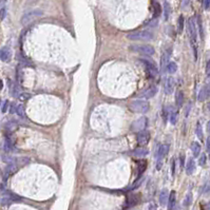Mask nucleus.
<instances>
[{
  "instance_id": "nucleus-40",
  "label": "nucleus",
  "mask_w": 210,
  "mask_h": 210,
  "mask_svg": "<svg viewBox=\"0 0 210 210\" xmlns=\"http://www.w3.org/2000/svg\"><path fill=\"white\" fill-rule=\"evenodd\" d=\"M5 128H6V130H8V131L12 132L17 128V125H16V124H14V123H8V125H6Z\"/></svg>"
},
{
  "instance_id": "nucleus-42",
  "label": "nucleus",
  "mask_w": 210,
  "mask_h": 210,
  "mask_svg": "<svg viewBox=\"0 0 210 210\" xmlns=\"http://www.w3.org/2000/svg\"><path fill=\"white\" fill-rule=\"evenodd\" d=\"M203 5H204V8L206 11L210 10V0H204L203 1Z\"/></svg>"
},
{
  "instance_id": "nucleus-49",
  "label": "nucleus",
  "mask_w": 210,
  "mask_h": 210,
  "mask_svg": "<svg viewBox=\"0 0 210 210\" xmlns=\"http://www.w3.org/2000/svg\"><path fill=\"white\" fill-rule=\"evenodd\" d=\"M148 210H156V206H155V204H150V205H149V208H148Z\"/></svg>"
},
{
  "instance_id": "nucleus-50",
  "label": "nucleus",
  "mask_w": 210,
  "mask_h": 210,
  "mask_svg": "<svg viewBox=\"0 0 210 210\" xmlns=\"http://www.w3.org/2000/svg\"><path fill=\"white\" fill-rule=\"evenodd\" d=\"M189 4V0H184L183 1V8H186V5Z\"/></svg>"
},
{
  "instance_id": "nucleus-43",
  "label": "nucleus",
  "mask_w": 210,
  "mask_h": 210,
  "mask_svg": "<svg viewBox=\"0 0 210 210\" xmlns=\"http://www.w3.org/2000/svg\"><path fill=\"white\" fill-rule=\"evenodd\" d=\"M16 109H17V106L14 104V102H12L10 106V113H16Z\"/></svg>"
},
{
  "instance_id": "nucleus-18",
  "label": "nucleus",
  "mask_w": 210,
  "mask_h": 210,
  "mask_svg": "<svg viewBox=\"0 0 210 210\" xmlns=\"http://www.w3.org/2000/svg\"><path fill=\"white\" fill-rule=\"evenodd\" d=\"M138 202H140V195H137V194H132V195H129L127 199V208L134 207L135 205H137Z\"/></svg>"
},
{
  "instance_id": "nucleus-41",
  "label": "nucleus",
  "mask_w": 210,
  "mask_h": 210,
  "mask_svg": "<svg viewBox=\"0 0 210 210\" xmlns=\"http://www.w3.org/2000/svg\"><path fill=\"white\" fill-rule=\"evenodd\" d=\"M8 106H10V102H8V100H4L3 105H2V107H1V112L2 113H5L6 111H8Z\"/></svg>"
},
{
  "instance_id": "nucleus-2",
  "label": "nucleus",
  "mask_w": 210,
  "mask_h": 210,
  "mask_svg": "<svg viewBox=\"0 0 210 210\" xmlns=\"http://www.w3.org/2000/svg\"><path fill=\"white\" fill-rule=\"evenodd\" d=\"M154 37L153 33L148 30H141V31L131 32L127 35V38L134 41H150Z\"/></svg>"
},
{
  "instance_id": "nucleus-36",
  "label": "nucleus",
  "mask_w": 210,
  "mask_h": 210,
  "mask_svg": "<svg viewBox=\"0 0 210 210\" xmlns=\"http://www.w3.org/2000/svg\"><path fill=\"white\" fill-rule=\"evenodd\" d=\"M169 113H170V111H169V109L167 108V107H164V108H163V112H162V116H163V119H164V121H167V118H168Z\"/></svg>"
},
{
  "instance_id": "nucleus-21",
  "label": "nucleus",
  "mask_w": 210,
  "mask_h": 210,
  "mask_svg": "<svg viewBox=\"0 0 210 210\" xmlns=\"http://www.w3.org/2000/svg\"><path fill=\"white\" fill-rule=\"evenodd\" d=\"M168 199H169V191L167 189H163L160 193V198H158L160 204L162 206H165L168 203Z\"/></svg>"
},
{
  "instance_id": "nucleus-29",
  "label": "nucleus",
  "mask_w": 210,
  "mask_h": 210,
  "mask_svg": "<svg viewBox=\"0 0 210 210\" xmlns=\"http://www.w3.org/2000/svg\"><path fill=\"white\" fill-rule=\"evenodd\" d=\"M166 71L170 75H172V74H174V73H176V71H177L176 63H175L174 61H170V63H168V66H167V70Z\"/></svg>"
},
{
  "instance_id": "nucleus-48",
  "label": "nucleus",
  "mask_w": 210,
  "mask_h": 210,
  "mask_svg": "<svg viewBox=\"0 0 210 210\" xmlns=\"http://www.w3.org/2000/svg\"><path fill=\"white\" fill-rule=\"evenodd\" d=\"M206 146H207V150L210 151V136L207 138V141H206Z\"/></svg>"
},
{
  "instance_id": "nucleus-52",
  "label": "nucleus",
  "mask_w": 210,
  "mask_h": 210,
  "mask_svg": "<svg viewBox=\"0 0 210 210\" xmlns=\"http://www.w3.org/2000/svg\"><path fill=\"white\" fill-rule=\"evenodd\" d=\"M206 210H210V202L206 205Z\"/></svg>"
},
{
  "instance_id": "nucleus-51",
  "label": "nucleus",
  "mask_w": 210,
  "mask_h": 210,
  "mask_svg": "<svg viewBox=\"0 0 210 210\" xmlns=\"http://www.w3.org/2000/svg\"><path fill=\"white\" fill-rule=\"evenodd\" d=\"M207 130H208V132L210 133V121H208V124H207Z\"/></svg>"
},
{
  "instance_id": "nucleus-47",
  "label": "nucleus",
  "mask_w": 210,
  "mask_h": 210,
  "mask_svg": "<svg viewBox=\"0 0 210 210\" xmlns=\"http://www.w3.org/2000/svg\"><path fill=\"white\" fill-rule=\"evenodd\" d=\"M206 72L207 74H210V59L207 61V66H206Z\"/></svg>"
},
{
  "instance_id": "nucleus-26",
  "label": "nucleus",
  "mask_w": 210,
  "mask_h": 210,
  "mask_svg": "<svg viewBox=\"0 0 210 210\" xmlns=\"http://www.w3.org/2000/svg\"><path fill=\"white\" fill-rule=\"evenodd\" d=\"M175 104L177 107H182L184 104V93L181 90L176 91V93H175Z\"/></svg>"
},
{
  "instance_id": "nucleus-1",
  "label": "nucleus",
  "mask_w": 210,
  "mask_h": 210,
  "mask_svg": "<svg viewBox=\"0 0 210 210\" xmlns=\"http://www.w3.org/2000/svg\"><path fill=\"white\" fill-rule=\"evenodd\" d=\"M187 32L191 42L192 50H193L194 60H198V27L194 18H189L187 22Z\"/></svg>"
},
{
  "instance_id": "nucleus-56",
  "label": "nucleus",
  "mask_w": 210,
  "mask_h": 210,
  "mask_svg": "<svg viewBox=\"0 0 210 210\" xmlns=\"http://www.w3.org/2000/svg\"><path fill=\"white\" fill-rule=\"evenodd\" d=\"M209 157H210V151H209Z\"/></svg>"
},
{
  "instance_id": "nucleus-20",
  "label": "nucleus",
  "mask_w": 210,
  "mask_h": 210,
  "mask_svg": "<svg viewBox=\"0 0 210 210\" xmlns=\"http://www.w3.org/2000/svg\"><path fill=\"white\" fill-rule=\"evenodd\" d=\"M146 169H147V162L145 160H137V179L141 177V175L146 171Z\"/></svg>"
},
{
  "instance_id": "nucleus-19",
  "label": "nucleus",
  "mask_w": 210,
  "mask_h": 210,
  "mask_svg": "<svg viewBox=\"0 0 210 210\" xmlns=\"http://www.w3.org/2000/svg\"><path fill=\"white\" fill-rule=\"evenodd\" d=\"M171 12H172V8H171V5L167 0L164 1V5H163V14H164V18L165 20H168L169 17L171 15Z\"/></svg>"
},
{
  "instance_id": "nucleus-13",
  "label": "nucleus",
  "mask_w": 210,
  "mask_h": 210,
  "mask_svg": "<svg viewBox=\"0 0 210 210\" xmlns=\"http://www.w3.org/2000/svg\"><path fill=\"white\" fill-rule=\"evenodd\" d=\"M16 170H17V165L15 163H10L3 170V173H2L4 181H6V179H8V176H11L13 173L16 172Z\"/></svg>"
},
{
  "instance_id": "nucleus-27",
  "label": "nucleus",
  "mask_w": 210,
  "mask_h": 210,
  "mask_svg": "<svg viewBox=\"0 0 210 210\" xmlns=\"http://www.w3.org/2000/svg\"><path fill=\"white\" fill-rule=\"evenodd\" d=\"M191 151H192V154H193V156H199L201 154V145L200 143H198V141H193V143L191 144Z\"/></svg>"
},
{
  "instance_id": "nucleus-7",
  "label": "nucleus",
  "mask_w": 210,
  "mask_h": 210,
  "mask_svg": "<svg viewBox=\"0 0 210 210\" xmlns=\"http://www.w3.org/2000/svg\"><path fill=\"white\" fill-rule=\"evenodd\" d=\"M148 127V118L146 116H141L140 118L135 119L131 125V130L133 132H141L146 130Z\"/></svg>"
},
{
  "instance_id": "nucleus-15",
  "label": "nucleus",
  "mask_w": 210,
  "mask_h": 210,
  "mask_svg": "<svg viewBox=\"0 0 210 210\" xmlns=\"http://www.w3.org/2000/svg\"><path fill=\"white\" fill-rule=\"evenodd\" d=\"M130 154L133 156H136V157H143V156H146L149 154V150L146 149L144 147H140V148H136V149L132 150L130 152Z\"/></svg>"
},
{
  "instance_id": "nucleus-39",
  "label": "nucleus",
  "mask_w": 210,
  "mask_h": 210,
  "mask_svg": "<svg viewBox=\"0 0 210 210\" xmlns=\"http://www.w3.org/2000/svg\"><path fill=\"white\" fill-rule=\"evenodd\" d=\"M30 97H31V95H30V94H27V93H22V94H20V95L18 96V98L21 100V102H25V100H27Z\"/></svg>"
},
{
  "instance_id": "nucleus-57",
  "label": "nucleus",
  "mask_w": 210,
  "mask_h": 210,
  "mask_svg": "<svg viewBox=\"0 0 210 210\" xmlns=\"http://www.w3.org/2000/svg\"><path fill=\"white\" fill-rule=\"evenodd\" d=\"M154 1H157V0H154Z\"/></svg>"
},
{
  "instance_id": "nucleus-38",
  "label": "nucleus",
  "mask_w": 210,
  "mask_h": 210,
  "mask_svg": "<svg viewBox=\"0 0 210 210\" xmlns=\"http://www.w3.org/2000/svg\"><path fill=\"white\" fill-rule=\"evenodd\" d=\"M170 169H171V174H172V176H174V174H175V158L174 157L171 158Z\"/></svg>"
},
{
  "instance_id": "nucleus-10",
  "label": "nucleus",
  "mask_w": 210,
  "mask_h": 210,
  "mask_svg": "<svg viewBox=\"0 0 210 210\" xmlns=\"http://www.w3.org/2000/svg\"><path fill=\"white\" fill-rule=\"evenodd\" d=\"M156 93H157V87L156 86H150V87L144 89L143 91H141L137 96L144 97L146 99H149V98L154 97L156 95Z\"/></svg>"
},
{
  "instance_id": "nucleus-34",
  "label": "nucleus",
  "mask_w": 210,
  "mask_h": 210,
  "mask_svg": "<svg viewBox=\"0 0 210 210\" xmlns=\"http://www.w3.org/2000/svg\"><path fill=\"white\" fill-rule=\"evenodd\" d=\"M191 203H192V193L189 192V193H187V195H186L183 205H184V207H189L190 205H191Z\"/></svg>"
},
{
  "instance_id": "nucleus-3",
  "label": "nucleus",
  "mask_w": 210,
  "mask_h": 210,
  "mask_svg": "<svg viewBox=\"0 0 210 210\" xmlns=\"http://www.w3.org/2000/svg\"><path fill=\"white\" fill-rule=\"evenodd\" d=\"M129 109L133 113H147L150 109V105L147 100L135 99L129 104Z\"/></svg>"
},
{
  "instance_id": "nucleus-44",
  "label": "nucleus",
  "mask_w": 210,
  "mask_h": 210,
  "mask_svg": "<svg viewBox=\"0 0 210 210\" xmlns=\"http://www.w3.org/2000/svg\"><path fill=\"white\" fill-rule=\"evenodd\" d=\"M5 13H6V11H5V8H4L0 11V20H3L4 16H5Z\"/></svg>"
},
{
  "instance_id": "nucleus-14",
  "label": "nucleus",
  "mask_w": 210,
  "mask_h": 210,
  "mask_svg": "<svg viewBox=\"0 0 210 210\" xmlns=\"http://www.w3.org/2000/svg\"><path fill=\"white\" fill-rule=\"evenodd\" d=\"M209 97H210V85H206L201 89L198 96V99L199 102H204L205 99H207Z\"/></svg>"
},
{
  "instance_id": "nucleus-33",
  "label": "nucleus",
  "mask_w": 210,
  "mask_h": 210,
  "mask_svg": "<svg viewBox=\"0 0 210 210\" xmlns=\"http://www.w3.org/2000/svg\"><path fill=\"white\" fill-rule=\"evenodd\" d=\"M195 133H196V136H198L200 140H203L204 138V133H203V129H202V125L200 123L196 124V127H195Z\"/></svg>"
},
{
  "instance_id": "nucleus-5",
  "label": "nucleus",
  "mask_w": 210,
  "mask_h": 210,
  "mask_svg": "<svg viewBox=\"0 0 210 210\" xmlns=\"http://www.w3.org/2000/svg\"><path fill=\"white\" fill-rule=\"evenodd\" d=\"M129 50L133 53H138L147 56H151L155 53L154 48L150 44H132L129 47Z\"/></svg>"
},
{
  "instance_id": "nucleus-37",
  "label": "nucleus",
  "mask_w": 210,
  "mask_h": 210,
  "mask_svg": "<svg viewBox=\"0 0 210 210\" xmlns=\"http://www.w3.org/2000/svg\"><path fill=\"white\" fill-rule=\"evenodd\" d=\"M206 160H207V156L205 153L201 154L200 158H199V164H200V166H205V164H206Z\"/></svg>"
},
{
  "instance_id": "nucleus-12",
  "label": "nucleus",
  "mask_w": 210,
  "mask_h": 210,
  "mask_svg": "<svg viewBox=\"0 0 210 210\" xmlns=\"http://www.w3.org/2000/svg\"><path fill=\"white\" fill-rule=\"evenodd\" d=\"M136 141H137L138 145L146 146L150 141V133L147 131V130H144V131L138 132L137 136H136Z\"/></svg>"
},
{
  "instance_id": "nucleus-35",
  "label": "nucleus",
  "mask_w": 210,
  "mask_h": 210,
  "mask_svg": "<svg viewBox=\"0 0 210 210\" xmlns=\"http://www.w3.org/2000/svg\"><path fill=\"white\" fill-rule=\"evenodd\" d=\"M143 181H144L143 177H140V179H136V181L134 182V184L131 186V188H130V190H134V189H136V188H138V187H140V186H141V184L143 183Z\"/></svg>"
},
{
  "instance_id": "nucleus-31",
  "label": "nucleus",
  "mask_w": 210,
  "mask_h": 210,
  "mask_svg": "<svg viewBox=\"0 0 210 210\" xmlns=\"http://www.w3.org/2000/svg\"><path fill=\"white\" fill-rule=\"evenodd\" d=\"M29 162H30V160L27 157H18V158H15V160H13V163H15L16 165H21V166L29 164Z\"/></svg>"
},
{
  "instance_id": "nucleus-24",
  "label": "nucleus",
  "mask_w": 210,
  "mask_h": 210,
  "mask_svg": "<svg viewBox=\"0 0 210 210\" xmlns=\"http://www.w3.org/2000/svg\"><path fill=\"white\" fill-rule=\"evenodd\" d=\"M196 27H198V31L200 34V37L202 40H204V27H203V21L200 15L196 16Z\"/></svg>"
},
{
  "instance_id": "nucleus-53",
  "label": "nucleus",
  "mask_w": 210,
  "mask_h": 210,
  "mask_svg": "<svg viewBox=\"0 0 210 210\" xmlns=\"http://www.w3.org/2000/svg\"><path fill=\"white\" fill-rule=\"evenodd\" d=\"M2 88H3V87H2V81H1V80H0V90H1V89H2Z\"/></svg>"
},
{
  "instance_id": "nucleus-4",
  "label": "nucleus",
  "mask_w": 210,
  "mask_h": 210,
  "mask_svg": "<svg viewBox=\"0 0 210 210\" xmlns=\"http://www.w3.org/2000/svg\"><path fill=\"white\" fill-rule=\"evenodd\" d=\"M140 63L145 67L146 71H147V74L150 78H155L158 75V69L157 66L155 65L153 60L151 59H147V58H141L140 59Z\"/></svg>"
},
{
  "instance_id": "nucleus-28",
  "label": "nucleus",
  "mask_w": 210,
  "mask_h": 210,
  "mask_svg": "<svg viewBox=\"0 0 210 210\" xmlns=\"http://www.w3.org/2000/svg\"><path fill=\"white\" fill-rule=\"evenodd\" d=\"M4 151L6 152V153H8V152H11L13 149H14V145H13L12 141H11V138L8 137V136H5V138H4Z\"/></svg>"
},
{
  "instance_id": "nucleus-22",
  "label": "nucleus",
  "mask_w": 210,
  "mask_h": 210,
  "mask_svg": "<svg viewBox=\"0 0 210 210\" xmlns=\"http://www.w3.org/2000/svg\"><path fill=\"white\" fill-rule=\"evenodd\" d=\"M162 13L163 8L160 6V4L158 3V1H153V18L157 19L162 15Z\"/></svg>"
},
{
  "instance_id": "nucleus-45",
  "label": "nucleus",
  "mask_w": 210,
  "mask_h": 210,
  "mask_svg": "<svg viewBox=\"0 0 210 210\" xmlns=\"http://www.w3.org/2000/svg\"><path fill=\"white\" fill-rule=\"evenodd\" d=\"M179 160H181V165H182V166H184V165H185V155H184L183 153L179 155Z\"/></svg>"
},
{
  "instance_id": "nucleus-30",
  "label": "nucleus",
  "mask_w": 210,
  "mask_h": 210,
  "mask_svg": "<svg viewBox=\"0 0 210 210\" xmlns=\"http://www.w3.org/2000/svg\"><path fill=\"white\" fill-rule=\"evenodd\" d=\"M184 24H185V19H184V16L181 15L177 19V33L181 34L184 30Z\"/></svg>"
},
{
  "instance_id": "nucleus-8",
  "label": "nucleus",
  "mask_w": 210,
  "mask_h": 210,
  "mask_svg": "<svg viewBox=\"0 0 210 210\" xmlns=\"http://www.w3.org/2000/svg\"><path fill=\"white\" fill-rule=\"evenodd\" d=\"M168 151H169V146L168 145H162V146H160V148H158L157 154H156V158H157V160H156V169H157V170H160V169L162 168L163 160L165 158L166 154L168 153Z\"/></svg>"
},
{
  "instance_id": "nucleus-25",
  "label": "nucleus",
  "mask_w": 210,
  "mask_h": 210,
  "mask_svg": "<svg viewBox=\"0 0 210 210\" xmlns=\"http://www.w3.org/2000/svg\"><path fill=\"white\" fill-rule=\"evenodd\" d=\"M177 115H179V111L177 109H173L172 107L170 108V113H169V121L172 125H175L177 121Z\"/></svg>"
},
{
  "instance_id": "nucleus-54",
  "label": "nucleus",
  "mask_w": 210,
  "mask_h": 210,
  "mask_svg": "<svg viewBox=\"0 0 210 210\" xmlns=\"http://www.w3.org/2000/svg\"><path fill=\"white\" fill-rule=\"evenodd\" d=\"M199 1H200V2H203V1H204V0H199Z\"/></svg>"
},
{
  "instance_id": "nucleus-23",
  "label": "nucleus",
  "mask_w": 210,
  "mask_h": 210,
  "mask_svg": "<svg viewBox=\"0 0 210 210\" xmlns=\"http://www.w3.org/2000/svg\"><path fill=\"white\" fill-rule=\"evenodd\" d=\"M194 170H195V162H194L193 158H189L187 162V165H186V174H192L194 172Z\"/></svg>"
},
{
  "instance_id": "nucleus-11",
  "label": "nucleus",
  "mask_w": 210,
  "mask_h": 210,
  "mask_svg": "<svg viewBox=\"0 0 210 210\" xmlns=\"http://www.w3.org/2000/svg\"><path fill=\"white\" fill-rule=\"evenodd\" d=\"M170 55H171L170 49H167V50H165L164 52H163L162 57H160V70H162L163 72H165V71L167 70V66L170 63V61H169L170 60Z\"/></svg>"
},
{
  "instance_id": "nucleus-55",
  "label": "nucleus",
  "mask_w": 210,
  "mask_h": 210,
  "mask_svg": "<svg viewBox=\"0 0 210 210\" xmlns=\"http://www.w3.org/2000/svg\"><path fill=\"white\" fill-rule=\"evenodd\" d=\"M0 107H1V99H0Z\"/></svg>"
},
{
  "instance_id": "nucleus-6",
  "label": "nucleus",
  "mask_w": 210,
  "mask_h": 210,
  "mask_svg": "<svg viewBox=\"0 0 210 210\" xmlns=\"http://www.w3.org/2000/svg\"><path fill=\"white\" fill-rule=\"evenodd\" d=\"M42 15H44V12H42L41 10H34V11H31V12H27V13H25L22 16V18H21V23H22L23 25H27V24H29V23H31L33 20L41 17Z\"/></svg>"
},
{
  "instance_id": "nucleus-9",
  "label": "nucleus",
  "mask_w": 210,
  "mask_h": 210,
  "mask_svg": "<svg viewBox=\"0 0 210 210\" xmlns=\"http://www.w3.org/2000/svg\"><path fill=\"white\" fill-rule=\"evenodd\" d=\"M174 86H175V80L172 76L164 77V80H163V88H164V92L167 95H171V94L173 93Z\"/></svg>"
},
{
  "instance_id": "nucleus-46",
  "label": "nucleus",
  "mask_w": 210,
  "mask_h": 210,
  "mask_svg": "<svg viewBox=\"0 0 210 210\" xmlns=\"http://www.w3.org/2000/svg\"><path fill=\"white\" fill-rule=\"evenodd\" d=\"M190 109H191V104H189L187 106V108H186V112H185V116L187 117L188 115H189V113H190Z\"/></svg>"
},
{
  "instance_id": "nucleus-17",
  "label": "nucleus",
  "mask_w": 210,
  "mask_h": 210,
  "mask_svg": "<svg viewBox=\"0 0 210 210\" xmlns=\"http://www.w3.org/2000/svg\"><path fill=\"white\" fill-rule=\"evenodd\" d=\"M175 203H176V193H175L174 190L169 193V199H168V210H174Z\"/></svg>"
},
{
  "instance_id": "nucleus-16",
  "label": "nucleus",
  "mask_w": 210,
  "mask_h": 210,
  "mask_svg": "<svg viewBox=\"0 0 210 210\" xmlns=\"http://www.w3.org/2000/svg\"><path fill=\"white\" fill-rule=\"evenodd\" d=\"M11 58V51L8 47H3L0 50V60L3 63H8Z\"/></svg>"
},
{
  "instance_id": "nucleus-32",
  "label": "nucleus",
  "mask_w": 210,
  "mask_h": 210,
  "mask_svg": "<svg viewBox=\"0 0 210 210\" xmlns=\"http://www.w3.org/2000/svg\"><path fill=\"white\" fill-rule=\"evenodd\" d=\"M16 114L19 117H25V109L23 105H18L16 109Z\"/></svg>"
}]
</instances>
